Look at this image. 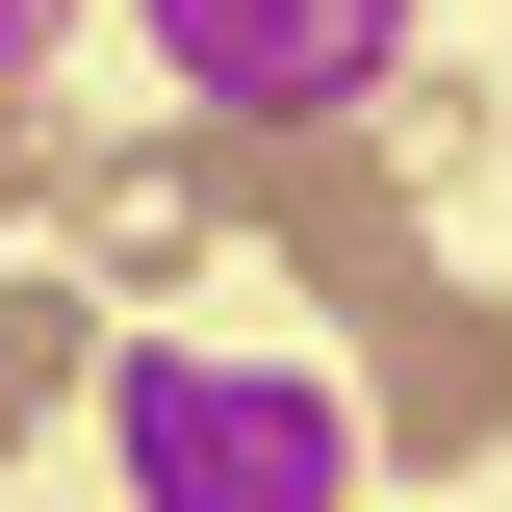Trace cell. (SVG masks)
<instances>
[{
    "label": "cell",
    "instance_id": "1",
    "mask_svg": "<svg viewBox=\"0 0 512 512\" xmlns=\"http://www.w3.org/2000/svg\"><path fill=\"white\" fill-rule=\"evenodd\" d=\"M103 461H128V512H359V384L282 333H128Z\"/></svg>",
    "mask_w": 512,
    "mask_h": 512
},
{
    "label": "cell",
    "instance_id": "2",
    "mask_svg": "<svg viewBox=\"0 0 512 512\" xmlns=\"http://www.w3.org/2000/svg\"><path fill=\"white\" fill-rule=\"evenodd\" d=\"M154 52H180L205 128H359L410 77V0H128Z\"/></svg>",
    "mask_w": 512,
    "mask_h": 512
},
{
    "label": "cell",
    "instance_id": "3",
    "mask_svg": "<svg viewBox=\"0 0 512 512\" xmlns=\"http://www.w3.org/2000/svg\"><path fill=\"white\" fill-rule=\"evenodd\" d=\"M359 461H410V487L512 461V308L487 282H384L359 308Z\"/></svg>",
    "mask_w": 512,
    "mask_h": 512
},
{
    "label": "cell",
    "instance_id": "4",
    "mask_svg": "<svg viewBox=\"0 0 512 512\" xmlns=\"http://www.w3.org/2000/svg\"><path fill=\"white\" fill-rule=\"evenodd\" d=\"M256 231L308 256L333 308H384V282H436V256H410V180H384L359 128H256Z\"/></svg>",
    "mask_w": 512,
    "mask_h": 512
},
{
    "label": "cell",
    "instance_id": "5",
    "mask_svg": "<svg viewBox=\"0 0 512 512\" xmlns=\"http://www.w3.org/2000/svg\"><path fill=\"white\" fill-rule=\"evenodd\" d=\"M77 384H103V308H77V282H0V461L52 436Z\"/></svg>",
    "mask_w": 512,
    "mask_h": 512
},
{
    "label": "cell",
    "instance_id": "6",
    "mask_svg": "<svg viewBox=\"0 0 512 512\" xmlns=\"http://www.w3.org/2000/svg\"><path fill=\"white\" fill-rule=\"evenodd\" d=\"M359 128H410V180H461V154H512V103H487V77H384Z\"/></svg>",
    "mask_w": 512,
    "mask_h": 512
},
{
    "label": "cell",
    "instance_id": "7",
    "mask_svg": "<svg viewBox=\"0 0 512 512\" xmlns=\"http://www.w3.org/2000/svg\"><path fill=\"white\" fill-rule=\"evenodd\" d=\"M77 205V128H52V77H0V231H52Z\"/></svg>",
    "mask_w": 512,
    "mask_h": 512
},
{
    "label": "cell",
    "instance_id": "8",
    "mask_svg": "<svg viewBox=\"0 0 512 512\" xmlns=\"http://www.w3.org/2000/svg\"><path fill=\"white\" fill-rule=\"evenodd\" d=\"M52 26H77V0H0V77H52Z\"/></svg>",
    "mask_w": 512,
    "mask_h": 512
}]
</instances>
